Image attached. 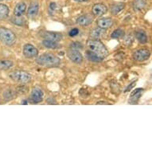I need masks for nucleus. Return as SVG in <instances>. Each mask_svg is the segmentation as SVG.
<instances>
[{
  "label": "nucleus",
  "instance_id": "423d86ee",
  "mask_svg": "<svg viewBox=\"0 0 152 152\" xmlns=\"http://www.w3.org/2000/svg\"><path fill=\"white\" fill-rule=\"evenodd\" d=\"M151 56V51L147 49H140L135 50L133 53V58L139 62H143L149 59Z\"/></svg>",
  "mask_w": 152,
  "mask_h": 152
},
{
  "label": "nucleus",
  "instance_id": "72a5a7b5",
  "mask_svg": "<svg viewBox=\"0 0 152 152\" xmlns=\"http://www.w3.org/2000/svg\"><path fill=\"white\" fill-rule=\"evenodd\" d=\"M1 1H2V0H1Z\"/></svg>",
  "mask_w": 152,
  "mask_h": 152
},
{
  "label": "nucleus",
  "instance_id": "f03ea898",
  "mask_svg": "<svg viewBox=\"0 0 152 152\" xmlns=\"http://www.w3.org/2000/svg\"><path fill=\"white\" fill-rule=\"evenodd\" d=\"M86 45H87L88 50L95 53L96 54H97L102 59H104L108 54L107 48L105 47L104 45L100 41L93 40V39L88 40L87 42Z\"/></svg>",
  "mask_w": 152,
  "mask_h": 152
},
{
  "label": "nucleus",
  "instance_id": "ddd939ff",
  "mask_svg": "<svg viewBox=\"0 0 152 152\" xmlns=\"http://www.w3.org/2000/svg\"><path fill=\"white\" fill-rule=\"evenodd\" d=\"M42 44L44 47L50 49V50H58V49L61 48V45L58 43V42L48 40V39H44L42 42Z\"/></svg>",
  "mask_w": 152,
  "mask_h": 152
},
{
  "label": "nucleus",
  "instance_id": "bb28decb",
  "mask_svg": "<svg viewBox=\"0 0 152 152\" xmlns=\"http://www.w3.org/2000/svg\"><path fill=\"white\" fill-rule=\"evenodd\" d=\"M78 34H79V30L77 28H73L69 32V35L70 37H75V36L78 35Z\"/></svg>",
  "mask_w": 152,
  "mask_h": 152
},
{
  "label": "nucleus",
  "instance_id": "20e7f679",
  "mask_svg": "<svg viewBox=\"0 0 152 152\" xmlns=\"http://www.w3.org/2000/svg\"><path fill=\"white\" fill-rule=\"evenodd\" d=\"M9 77L18 84H27L31 80L32 77L29 72L23 70H15L9 73Z\"/></svg>",
  "mask_w": 152,
  "mask_h": 152
},
{
  "label": "nucleus",
  "instance_id": "2f4dec72",
  "mask_svg": "<svg viewBox=\"0 0 152 152\" xmlns=\"http://www.w3.org/2000/svg\"><path fill=\"white\" fill-rule=\"evenodd\" d=\"M97 104H107V102H104V101H100V102L96 103Z\"/></svg>",
  "mask_w": 152,
  "mask_h": 152
},
{
  "label": "nucleus",
  "instance_id": "f257e3e1",
  "mask_svg": "<svg viewBox=\"0 0 152 152\" xmlns=\"http://www.w3.org/2000/svg\"><path fill=\"white\" fill-rule=\"evenodd\" d=\"M36 63L37 65L44 67L54 68L58 67L61 65V59L58 58L57 55L50 53H46L40 55L39 57H37Z\"/></svg>",
  "mask_w": 152,
  "mask_h": 152
},
{
  "label": "nucleus",
  "instance_id": "4468645a",
  "mask_svg": "<svg viewBox=\"0 0 152 152\" xmlns=\"http://www.w3.org/2000/svg\"><path fill=\"white\" fill-rule=\"evenodd\" d=\"M26 4L24 2H20L15 6L14 15L15 17H21L26 12Z\"/></svg>",
  "mask_w": 152,
  "mask_h": 152
},
{
  "label": "nucleus",
  "instance_id": "412c9836",
  "mask_svg": "<svg viewBox=\"0 0 152 152\" xmlns=\"http://www.w3.org/2000/svg\"><path fill=\"white\" fill-rule=\"evenodd\" d=\"M14 66V62L12 61L7 59H2L0 60V70H9Z\"/></svg>",
  "mask_w": 152,
  "mask_h": 152
},
{
  "label": "nucleus",
  "instance_id": "c85d7f7f",
  "mask_svg": "<svg viewBox=\"0 0 152 152\" xmlns=\"http://www.w3.org/2000/svg\"><path fill=\"white\" fill-rule=\"evenodd\" d=\"M56 7H57V4L55 3H50V10H52V11H53V10L56 9Z\"/></svg>",
  "mask_w": 152,
  "mask_h": 152
},
{
  "label": "nucleus",
  "instance_id": "dca6fc26",
  "mask_svg": "<svg viewBox=\"0 0 152 152\" xmlns=\"http://www.w3.org/2000/svg\"><path fill=\"white\" fill-rule=\"evenodd\" d=\"M77 23L80 26H87L91 25L92 23V18L89 15H81L77 19Z\"/></svg>",
  "mask_w": 152,
  "mask_h": 152
},
{
  "label": "nucleus",
  "instance_id": "a878e982",
  "mask_svg": "<svg viewBox=\"0 0 152 152\" xmlns=\"http://www.w3.org/2000/svg\"><path fill=\"white\" fill-rule=\"evenodd\" d=\"M16 91V93L18 95H23L25 94L26 92H27V87H26L25 85H20V86H18L17 88V89L15 90Z\"/></svg>",
  "mask_w": 152,
  "mask_h": 152
},
{
  "label": "nucleus",
  "instance_id": "1a4fd4ad",
  "mask_svg": "<svg viewBox=\"0 0 152 152\" xmlns=\"http://www.w3.org/2000/svg\"><path fill=\"white\" fill-rule=\"evenodd\" d=\"M40 36L44 39H48V40L55 41V42H60L62 40L63 35L61 33L53 32V31H42L40 33Z\"/></svg>",
  "mask_w": 152,
  "mask_h": 152
},
{
  "label": "nucleus",
  "instance_id": "f3484780",
  "mask_svg": "<svg viewBox=\"0 0 152 152\" xmlns=\"http://www.w3.org/2000/svg\"><path fill=\"white\" fill-rule=\"evenodd\" d=\"M85 57L87 58L88 60L90 61H92V62H100L102 61L104 59L99 57L97 54H96L95 53L90 51V50H88L85 53Z\"/></svg>",
  "mask_w": 152,
  "mask_h": 152
},
{
  "label": "nucleus",
  "instance_id": "473e14b6",
  "mask_svg": "<svg viewBox=\"0 0 152 152\" xmlns=\"http://www.w3.org/2000/svg\"><path fill=\"white\" fill-rule=\"evenodd\" d=\"M23 104H27V101H26V100H23Z\"/></svg>",
  "mask_w": 152,
  "mask_h": 152
},
{
  "label": "nucleus",
  "instance_id": "9d476101",
  "mask_svg": "<svg viewBox=\"0 0 152 152\" xmlns=\"http://www.w3.org/2000/svg\"><path fill=\"white\" fill-rule=\"evenodd\" d=\"M107 11V7L103 3H96L92 8V13L96 17H100Z\"/></svg>",
  "mask_w": 152,
  "mask_h": 152
},
{
  "label": "nucleus",
  "instance_id": "0eeeda50",
  "mask_svg": "<svg viewBox=\"0 0 152 152\" xmlns=\"http://www.w3.org/2000/svg\"><path fill=\"white\" fill-rule=\"evenodd\" d=\"M23 55L25 56L26 58L31 59V58H37L38 56V50L34 45L30 43L25 44L23 46Z\"/></svg>",
  "mask_w": 152,
  "mask_h": 152
},
{
  "label": "nucleus",
  "instance_id": "f8f14e48",
  "mask_svg": "<svg viewBox=\"0 0 152 152\" xmlns=\"http://www.w3.org/2000/svg\"><path fill=\"white\" fill-rule=\"evenodd\" d=\"M112 25H113V21L110 18H103L97 21L98 27L102 28L104 30L112 27Z\"/></svg>",
  "mask_w": 152,
  "mask_h": 152
},
{
  "label": "nucleus",
  "instance_id": "c756f323",
  "mask_svg": "<svg viewBox=\"0 0 152 152\" xmlns=\"http://www.w3.org/2000/svg\"><path fill=\"white\" fill-rule=\"evenodd\" d=\"M134 85H135V82L132 83V84H131V85H130L129 86H128V87H127V88H126V89H125L124 92H127V91H130V90H131V88H133V86H134Z\"/></svg>",
  "mask_w": 152,
  "mask_h": 152
},
{
  "label": "nucleus",
  "instance_id": "9b49d317",
  "mask_svg": "<svg viewBox=\"0 0 152 152\" xmlns=\"http://www.w3.org/2000/svg\"><path fill=\"white\" fill-rule=\"evenodd\" d=\"M38 10H39V3H37V1H34L30 3V7L28 8V17L34 18L35 16H37L38 14Z\"/></svg>",
  "mask_w": 152,
  "mask_h": 152
},
{
  "label": "nucleus",
  "instance_id": "aec40b11",
  "mask_svg": "<svg viewBox=\"0 0 152 152\" xmlns=\"http://www.w3.org/2000/svg\"><path fill=\"white\" fill-rule=\"evenodd\" d=\"M104 29H102V28L100 27L96 28V29H93L90 33V37L92 38V39H99L104 34Z\"/></svg>",
  "mask_w": 152,
  "mask_h": 152
},
{
  "label": "nucleus",
  "instance_id": "6ab92c4d",
  "mask_svg": "<svg viewBox=\"0 0 152 152\" xmlns=\"http://www.w3.org/2000/svg\"><path fill=\"white\" fill-rule=\"evenodd\" d=\"M135 37L139 41V42L141 44H145L148 42V37L145 31L142 30H140L136 31L135 33Z\"/></svg>",
  "mask_w": 152,
  "mask_h": 152
},
{
  "label": "nucleus",
  "instance_id": "7ed1b4c3",
  "mask_svg": "<svg viewBox=\"0 0 152 152\" xmlns=\"http://www.w3.org/2000/svg\"><path fill=\"white\" fill-rule=\"evenodd\" d=\"M0 42L7 46H11L16 42V35L12 30L6 27H0Z\"/></svg>",
  "mask_w": 152,
  "mask_h": 152
},
{
  "label": "nucleus",
  "instance_id": "6e6552de",
  "mask_svg": "<svg viewBox=\"0 0 152 152\" xmlns=\"http://www.w3.org/2000/svg\"><path fill=\"white\" fill-rule=\"evenodd\" d=\"M44 98V92L39 87H34L30 92V100L34 104L42 102Z\"/></svg>",
  "mask_w": 152,
  "mask_h": 152
},
{
  "label": "nucleus",
  "instance_id": "2eb2a0df",
  "mask_svg": "<svg viewBox=\"0 0 152 152\" xmlns=\"http://www.w3.org/2000/svg\"><path fill=\"white\" fill-rule=\"evenodd\" d=\"M16 96H17V93L14 88H7L4 90V92H3V100L5 101H10L14 100Z\"/></svg>",
  "mask_w": 152,
  "mask_h": 152
},
{
  "label": "nucleus",
  "instance_id": "39448f33",
  "mask_svg": "<svg viewBox=\"0 0 152 152\" xmlns=\"http://www.w3.org/2000/svg\"><path fill=\"white\" fill-rule=\"evenodd\" d=\"M67 56L69 59L71 61H72L73 63H76V64H81L83 62V58L81 53L79 51V50H77V49H72V48H70L69 50L67 51Z\"/></svg>",
  "mask_w": 152,
  "mask_h": 152
},
{
  "label": "nucleus",
  "instance_id": "7c9ffc66",
  "mask_svg": "<svg viewBox=\"0 0 152 152\" xmlns=\"http://www.w3.org/2000/svg\"><path fill=\"white\" fill-rule=\"evenodd\" d=\"M75 2H77V3H85V2H88V0H73Z\"/></svg>",
  "mask_w": 152,
  "mask_h": 152
},
{
  "label": "nucleus",
  "instance_id": "5701e85b",
  "mask_svg": "<svg viewBox=\"0 0 152 152\" xmlns=\"http://www.w3.org/2000/svg\"><path fill=\"white\" fill-rule=\"evenodd\" d=\"M147 0H134L133 2V9L135 10H141L147 6Z\"/></svg>",
  "mask_w": 152,
  "mask_h": 152
},
{
  "label": "nucleus",
  "instance_id": "cd10ccee",
  "mask_svg": "<svg viewBox=\"0 0 152 152\" xmlns=\"http://www.w3.org/2000/svg\"><path fill=\"white\" fill-rule=\"evenodd\" d=\"M70 48L79 50V49H81V48H82V45H81L80 42H74L70 45Z\"/></svg>",
  "mask_w": 152,
  "mask_h": 152
},
{
  "label": "nucleus",
  "instance_id": "a211bd4d",
  "mask_svg": "<svg viewBox=\"0 0 152 152\" xmlns=\"http://www.w3.org/2000/svg\"><path fill=\"white\" fill-rule=\"evenodd\" d=\"M125 7V4L124 3H113L112 6H111V13H112L113 15H118L120 11H122L124 10V8Z\"/></svg>",
  "mask_w": 152,
  "mask_h": 152
},
{
  "label": "nucleus",
  "instance_id": "393cba45",
  "mask_svg": "<svg viewBox=\"0 0 152 152\" xmlns=\"http://www.w3.org/2000/svg\"><path fill=\"white\" fill-rule=\"evenodd\" d=\"M10 22L14 23L15 25L17 26H23L24 25V19L21 17H15L11 18Z\"/></svg>",
  "mask_w": 152,
  "mask_h": 152
},
{
  "label": "nucleus",
  "instance_id": "b1692460",
  "mask_svg": "<svg viewBox=\"0 0 152 152\" xmlns=\"http://www.w3.org/2000/svg\"><path fill=\"white\" fill-rule=\"evenodd\" d=\"M124 34L125 33L124 30H121V29H116L112 33L111 37L113 38V39H120V38H122V37H124Z\"/></svg>",
  "mask_w": 152,
  "mask_h": 152
},
{
  "label": "nucleus",
  "instance_id": "4be33fe9",
  "mask_svg": "<svg viewBox=\"0 0 152 152\" xmlns=\"http://www.w3.org/2000/svg\"><path fill=\"white\" fill-rule=\"evenodd\" d=\"M9 12L10 10L7 6L3 3H0V20L6 19L9 15Z\"/></svg>",
  "mask_w": 152,
  "mask_h": 152
}]
</instances>
